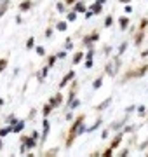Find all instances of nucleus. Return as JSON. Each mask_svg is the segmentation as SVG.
I'll use <instances>...</instances> for the list:
<instances>
[{
	"label": "nucleus",
	"instance_id": "1",
	"mask_svg": "<svg viewBox=\"0 0 148 157\" xmlns=\"http://www.w3.org/2000/svg\"><path fill=\"white\" fill-rule=\"evenodd\" d=\"M84 119L85 115H78L77 119L73 121V124L70 126V135H68V138H66V147H71V143H73V138L77 135H82L85 129H84Z\"/></svg>",
	"mask_w": 148,
	"mask_h": 157
},
{
	"label": "nucleus",
	"instance_id": "2",
	"mask_svg": "<svg viewBox=\"0 0 148 157\" xmlns=\"http://www.w3.org/2000/svg\"><path fill=\"white\" fill-rule=\"evenodd\" d=\"M148 72V65H143V66H140V68H136L134 72H129V73H126V80L127 78H133V77H143L145 73Z\"/></svg>",
	"mask_w": 148,
	"mask_h": 157
},
{
	"label": "nucleus",
	"instance_id": "3",
	"mask_svg": "<svg viewBox=\"0 0 148 157\" xmlns=\"http://www.w3.org/2000/svg\"><path fill=\"white\" fill-rule=\"evenodd\" d=\"M119 66H120V58H115V59H113V63L106 65V73H108V75H115Z\"/></svg>",
	"mask_w": 148,
	"mask_h": 157
},
{
	"label": "nucleus",
	"instance_id": "4",
	"mask_svg": "<svg viewBox=\"0 0 148 157\" xmlns=\"http://www.w3.org/2000/svg\"><path fill=\"white\" fill-rule=\"evenodd\" d=\"M23 140V152H25V149H33V147H35V138H33V136H31V138H28V136H23L21 138Z\"/></svg>",
	"mask_w": 148,
	"mask_h": 157
},
{
	"label": "nucleus",
	"instance_id": "5",
	"mask_svg": "<svg viewBox=\"0 0 148 157\" xmlns=\"http://www.w3.org/2000/svg\"><path fill=\"white\" fill-rule=\"evenodd\" d=\"M98 38H99V35L96 33V32H92L91 35L84 37V42H82V44H84V45H91V44H92V42H96Z\"/></svg>",
	"mask_w": 148,
	"mask_h": 157
},
{
	"label": "nucleus",
	"instance_id": "6",
	"mask_svg": "<svg viewBox=\"0 0 148 157\" xmlns=\"http://www.w3.org/2000/svg\"><path fill=\"white\" fill-rule=\"evenodd\" d=\"M61 103H63V94H61V93H58L56 96H54V98H52V100L49 101V105H51V107H54V108L59 107Z\"/></svg>",
	"mask_w": 148,
	"mask_h": 157
},
{
	"label": "nucleus",
	"instance_id": "7",
	"mask_svg": "<svg viewBox=\"0 0 148 157\" xmlns=\"http://www.w3.org/2000/svg\"><path fill=\"white\" fill-rule=\"evenodd\" d=\"M73 77H75V72H73V70H70V72H68V73H66V75L63 77V80H61V84H59V87L68 86V82H70V80H71Z\"/></svg>",
	"mask_w": 148,
	"mask_h": 157
},
{
	"label": "nucleus",
	"instance_id": "8",
	"mask_svg": "<svg viewBox=\"0 0 148 157\" xmlns=\"http://www.w3.org/2000/svg\"><path fill=\"white\" fill-rule=\"evenodd\" d=\"M7 9H9V0H2V4H0V18L7 12Z\"/></svg>",
	"mask_w": 148,
	"mask_h": 157
},
{
	"label": "nucleus",
	"instance_id": "9",
	"mask_svg": "<svg viewBox=\"0 0 148 157\" xmlns=\"http://www.w3.org/2000/svg\"><path fill=\"white\" fill-rule=\"evenodd\" d=\"M101 5H103V2H101V0H98L96 4H92L91 11L94 12V14H99V12H101Z\"/></svg>",
	"mask_w": 148,
	"mask_h": 157
},
{
	"label": "nucleus",
	"instance_id": "10",
	"mask_svg": "<svg viewBox=\"0 0 148 157\" xmlns=\"http://www.w3.org/2000/svg\"><path fill=\"white\" fill-rule=\"evenodd\" d=\"M23 128H25V122L19 121V122H16V126H14V128L11 126V131H12V133H19V131H23Z\"/></svg>",
	"mask_w": 148,
	"mask_h": 157
},
{
	"label": "nucleus",
	"instance_id": "11",
	"mask_svg": "<svg viewBox=\"0 0 148 157\" xmlns=\"http://www.w3.org/2000/svg\"><path fill=\"white\" fill-rule=\"evenodd\" d=\"M82 58H84V52H82V51H77V52H75V58H73V65H78L82 61Z\"/></svg>",
	"mask_w": 148,
	"mask_h": 157
},
{
	"label": "nucleus",
	"instance_id": "12",
	"mask_svg": "<svg viewBox=\"0 0 148 157\" xmlns=\"http://www.w3.org/2000/svg\"><path fill=\"white\" fill-rule=\"evenodd\" d=\"M119 25H120V28H122V30H126L127 26H129V19L122 16V18H119Z\"/></svg>",
	"mask_w": 148,
	"mask_h": 157
},
{
	"label": "nucleus",
	"instance_id": "13",
	"mask_svg": "<svg viewBox=\"0 0 148 157\" xmlns=\"http://www.w3.org/2000/svg\"><path fill=\"white\" fill-rule=\"evenodd\" d=\"M47 133H49V122L47 121H44V135H42V140L40 142H45V138H47Z\"/></svg>",
	"mask_w": 148,
	"mask_h": 157
},
{
	"label": "nucleus",
	"instance_id": "14",
	"mask_svg": "<svg viewBox=\"0 0 148 157\" xmlns=\"http://www.w3.org/2000/svg\"><path fill=\"white\" fill-rule=\"evenodd\" d=\"M75 12H85V5H84V2H78L77 5H75Z\"/></svg>",
	"mask_w": 148,
	"mask_h": 157
},
{
	"label": "nucleus",
	"instance_id": "15",
	"mask_svg": "<svg viewBox=\"0 0 148 157\" xmlns=\"http://www.w3.org/2000/svg\"><path fill=\"white\" fill-rule=\"evenodd\" d=\"M120 140H122V133H120V135H117V136H115V140H113V143H112V145H110V147H112V149H115V147H119Z\"/></svg>",
	"mask_w": 148,
	"mask_h": 157
},
{
	"label": "nucleus",
	"instance_id": "16",
	"mask_svg": "<svg viewBox=\"0 0 148 157\" xmlns=\"http://www.w3.org/2000/svg\"><path fill=\"white\" fill-rule=\"evenodd\" d=\"M110 103H112V98H106V100H105V101H103V103H101V105L98 107V110H105V108L108 107Z\"/></svg>",
	"mask_w": 148,
	"mask_h": 157
},
{
	"label": "nucleus",
	"instance_id": "17",
	"mask_svg": "<svg viewBox=\"0 0 148 157\" xmlns=\"http://www.w3.org/2000/svg\"><path fill=\"white\" fill-rule=\"evenodd\" d=\"M30 7H31V2H30V0H26V2H21V5H19V9H21V11H28Z\"/></svg>",
	"mask_w": 148,
	"mask_h": 157
},
{
	"label": "nucleus",
	"instance_id": "18",
	"mask_svg": "<svg viewBox=\"0 0 148 157\" xmlns=\"http://www.w3.org/2000/svg\"><path fill=\"white\" fill-rule=\"evenodd\" d=\"M66 26H68V23H66V21H59L56 25V28L59 30V32H64V30H66Z\"/></svg>",
	"mask_w": 148,
	"mask_h": 157
},
{
	"label": "nucleus",
	"instance_id": "19",
	"mask_svg": "<svg viewBox=\"0 0 148 157\" xmlns=\"http://www.w3.org/2000/svg\"><path fill=\"white\" fill-rule=\"evenodd\" d=\"M7 58H2V59H0V72H4L5 70V68H7Z\"/></svg>",
	"mask_w": 148,
	"mask_h": 157
},
{
	"label": "nucleus",
	"instance_id": "20",
	"mask_svg": "<svg viewBox=\"0 0 148 157\" xmlns=\"http://www.w3.org/2000/svg\"><path fill=\"white\" fill-rule=\"evenodd\" d=\"M51 110H52V107H51V105H45V107H44V112H42L44 117H47V115L51 114Z\"/></svg>",
	"mask_w": 148,
	"mask_h": 157
},
{
	"label": "nucleus",
	"instance_id": "21",
	"mask_svg": "<svg viewBox=\"0 0 148 157\" xmlns=\"http://www.w3.org/2000/svg\"><path fill=\"white\" fill-rule=\"evenodd\" d=\"M143 42V30H140V35H136V45H140Z\"/></svg>",
	"mask_w": 148,
	"mask_h": 157
},
{
	"label": "nucleus",
	"instance_id": "22",
	"mask_svg": "<svg viewBox=\"0 0 148 157\" xmlns=\"http://www.w3.org/2000/svg\"><path fill=\"white\" fill-rule=\"evenodd\" d=\"M101 82H103V78H101V77L96 78V80H94V84H92V86H94V89H99V87H101Z\"/></svg>",
	"mask_w": 148,
	"mask_h": 157
},
{
	"label": "nucleus",
	"instance_id": "23",
	"mask_svg": "<svg viewBox=\"0 0 148 157\" xmlns=\"http://www.w3.org/2000/svg\"><path fill=\"white\" fill-rule=\"evenodd\" d=\"M112 25H113V18H112V16H108V18L105 19V26H108V28H110Z\"/></svg>",
	"mask_w": 148,
	"mask_h": 157
},
{
	"label": "nucleus",
	"instance_id": "24",
	"mask_svg": "<svg viewBox=\"0 0 148 157\" xmlns=\"http://www.w3.org/2000/svg\"><path fill=\"white\" fill-rule=\"evenodd\" d=\"M77 19V12L73 11V12H68V21H75Z\"/></svg>",
	"mask_w": 148,
	"mask_h": 157
},
{
	"label": "nucleus",
	"instance_id": "25",
	"mask_svg": "<svg viewBox=\"0 0 148 157\" xmlns=\"http://www.w3.org/2000/svg\"><path fill=\"white\" fill-rule=\"evenodd\" d=\"M9 131H11V128H2V129H0V138H2V136H5Z\"/></svg>",
	"mask_w": 148,
	"mask_h": 157
},
{
	"label": "nucleus",
	"instance_id": "26",
	"mask_svg": "<svg viewBox=\"0 0 148 157\" xmlns=\"http://www.w3.org/2000/svg\"><path fill=\"white\" fill-rule=\"evenodd\" d=\"M37 54H38V56H44V54H45V49L38 45V47H37Z\"/></svg>",
	"mask_w": 148,
	"mask_h": 157
},
{
	"label": "nucleus",
	"instance_id": "27",
	"mask_svg": "<svg viewBox=\"0 0 148 157\" xmlns=\"http://www.w3.org/2000/svg\"><path fill=\"white\" fill-rule=\"evenodd\" d=\"M58 154V149H52V150H47L45 152V155H56Z\"/></svg>",
	"mask_w": 148,
	"mask_h": 157
},
{
	"label": "nucleus",
	"instance_id": "28",
	"mask_svg": "<svg viewBox=\"0 0 148 157\" xmlns=\"http://www.w3.org/2000/svg\"><path fill=\"white\" fill-rule=\"evenodd\" d=\"M47 73H49V66H45V68L42 70V75H38V77H40V78H44L45 75H47Z\"/></svg>",
	"mask_w": 148,
	"mask_h": 157
},
{
	"label": "nucleus",
	"instance_id": "29",
	"mask_svg": "<svg viewBox=\"0 0 148 157\" xmlns=\"http://www.w3.org/2000/svg\"><path fill=\"white\" fill-rule=\"evenodd\" d=\"M33 42H35L33 38H28V42H26V47H28V49H31V47H33Z\"/></svg>",
	"mask_w": 148,
	"mask_h": 157
},
{
	"label": "nucleus",
	"instance_id": "30",
	"mask_svg": "<svg viewBox=\"0 0 148 157\" xmlns=\"http://www.w3.org/2000/svg\"><path fill=\"white\" fill-rule=\"evenodd\" d=\"M146 25H148V21H146V19H143V21H141V26H140V30H143V32H145V28H146Z\"/></svg>",
	"mask_w": 148,
	"mask_h": 157
},
{
	"label": "nucleus",
	"instance_id": "31",
	"mask_svg": "<svg viewBox=\"0 0 148 157\" xmlns=\"http://www.w3.org/2000/svg\"><path fill=\"white\" fill-rule=\"evenodd\" d=\"M54 63H56V56H51L49 58V65H47V66H52Z\"/></svg>",
	"mask_w": 148,
	"mask_h": 157
},
{
	"label": "nucleus",
	"instance_id": "32",
	"mask_svg": "<svg viewBox=\"0 0 148 157\" xmlns=\"http://www.w3.org/2000/svg\"><path fill=\"white\" fill-rule=\"evenodd\" d=\"M112 150H113L112 147H110V149H106V150H105V154H103V155H105V157H110V155H112Z\"/></svg>",
	"mask_w": 148,
	"mask_h": 157
},
{
	"label": "nucleus",
	"instance_id": "33",
	"mask_svg": "<svg viewBox=\"0 0 148 157\" xmlns=\"http://www.w3.org/2000/svg\"><path fill=\"white\" fill-rule=\"evenodd\" d=\"M64 47H66V49H71V47H73V44H71V40H70V38L66 40V44H64Z\"/></svg>",
	"mask_w": 148,
	"mask_h": 157
},
{
	"label": "nucleus",
	"instance_id": "34",
	"mask_svg": "<svg viewBox=\"0 0 148 157\" xmlns=\"http://www.w3.org/2000/svg\"><path fill=\"white\" fill-rule=\"evenodd\" d=\"M78 105H80V100H75V101H71V108H77Z\"/></svg>",
	"mask_w": 148,
	"mask_h": 157
},
{
	"label": "nucleus",
	"instance_id": "35",
	"mask_svg": "<svg viewBox=\"0 0 148 157\" xmlns=\"http://www.w3.org/2000/svg\"><path fill=\"white\" fill-rule=\"evenodd\" d=\"M85 68H92V59H87V61H85Z\"/></svg>",
	"mask_w": 148,
	"mask_h": 157
},
{
	"label": "nucleus",
	"instance_id": "36",
	"mask_svg": "<svg viewBox=\"0 0 148 157\" xmlns=\"http://www.w3.org/2000/svg\"><path fill=\"white\" fill-rule=\"evenodd\" d=\"M126 49H127V44L124 42V44H122V45H120V49H119V52H124V51H126Z\"/></svg>",
	"mask_w": 148,
	"mask_h": 157
},
{
	"label": "nucleus",
	"instance_id": "37",
	"mask_svg": "<svg viewBox=\"0 0 148 157\" xmlns=\"http://www.w3.org/2000/svg\"><path fill=\"white\" fill-rule=\"evenodd\" d=\"M92 54H94V49H91V51H89V52H87V56H85V58H87V59H92Z\"/></svg>",
	"mask_w": 148,
	"mask_h": 157
},
{
	"label": "nucleus",
	"instance_id": "38",
	"mask_svg": "<svg viewBox=\"0 0 148 157\" xmlns=\"http://www.w3.org/2000/svg\"><path fill=\"white\" fill-rule=\"evenodd\" d=\"M92 14H94V12H92V11H85V18H87V19H89V18H91Z\"/></svg>",
	"mask_w": 148,
	"mask_h": 157
},
{
	"label": "nucleus",
	"instance_id": "39",
	"mask_svg": "<svg viewBox=\"0 0 148 157\" xmlns=\"http://www.w3.org/2000/svg\"><path fill=\"white\" fill-rule=\"evenodd\" d=\"M138 110H140V115H145V107H138Z\"/></svg>",
	"mask_w": 148,
	"mask_h": 157
},
{
	"label": "nucleus",
	"instance_id": "40",
	"mask_svg": "<svg viewBox=\"0 0 148 157\" xmlns=\"http://www.w3.org/2000/svg\"><path fill=\"white\" fill-rule=\"evenodd\" d=\"M58 11H61V12L64 11V5H63V4H58Z\"/></svg>",
	"mask_w": 148,
	"mask_h": 157
},
{
	"label": "nucleus",
	"instance_id": "41",
	"mask_svg": "<svg viewBox=\"0 0 148 157\" xmlns=\"http://www.w3.org/2000/svg\"><path fill=\"white\" fill-rule=\"evenodd\" d=\"M120 155H122V157H126V155H129V152H127V150L124 149V150H122V154H120Z\"/></svg>",
	"mask_w": 148,
	"mask_h": 157
},
{
	"label": "nucleus",
	"instance_id": "42",
	"mask_svg": "<svg viewBox=\"0 0 148 157\" xmlns=\"http://www.w3.org/2000/svg\"><path fill=\"white\" fill-rule=\"evenodd\" d=\"M146 56H148V49L145 51V52H143V54H141V58H146Z\"/></svg>",
	"mask_w": 148,
	"mask_h": 157
},
{
	"label": "nucleus",
	"instance_id": "43",
	"mask_svg": "<svg viewBox=\"0 0 148 157\" xmlns=\"http://www.w3.org/2000/svg\"><path fill=\"white\" fill-rule=\"evenodd\" d=\"M119 2H122V4H129L131 0H119Z\"/></svg>",
	"mask_w": 148,
	"mask_h": 157
},
{
	"label": "nucleus",
	"instance_id": "44",
	"mask_svg": "<svg viewBox=\"0 0 148 157\" xmlns=\"http://www.w3.org/2000/svg\"><path fill=\"white\" fill-rule=\"evenodd\" d=\"M64 2H66V4H73V2H75V0H64Z\"/></svg>",
	"mask_w": 148,
	"mask_h": 157
},
{
	"label": "nucleus",
	"instance_id": "45",
	"mask_svg": "<svg viewBox=\"0 0 148 157\" xmlns=\"http://www.w3.org/2000/svg\"><path fill=\"white\" fill-rule=\"evenodd\" d=\"M0 105H4V100H0Z\"/></svg>",
	"mask_w": 148,
	"mask_h": 157
},
{
	"label": "nucleus",
	"instance_id": "46",
	"mask_svg": "<svg viewBox=\"0 0 148 157\" xmlns=\"http://www.w3.org/2000/svg\"><path fill=\"white\" fill-rule=\"evenodd\" d=\"M0 149H2V140H0Z\"/></svg>",
	"mask_w": 148,
	"mask_h": 157
},
{
	"label": "nucleus",
	"instance_id": "47",
	"mask_svg": "<svg viewBox=\"0 0 148 157\" xmlns=\"http://www.w3.org/2000/svg\"><path fill=\"white\" fill-rule=\"evenodd\" d=\"M146 155H148V154H146Z\"/></svg>",
	"mask_w": 148,
	"mask_h": 157
}]
</instances>
